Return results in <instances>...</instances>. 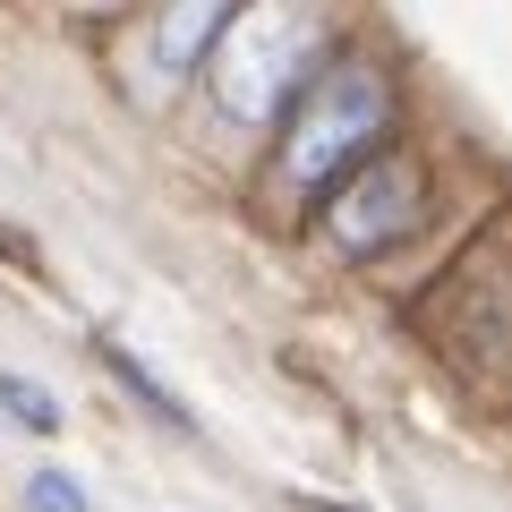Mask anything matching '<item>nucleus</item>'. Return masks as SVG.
<instances>
[{"label": "nucleus", "mask_w": 512, "mask_h": 512, "mask_svg": "<svg viewBox=\"0 0 512 512\" xmlns=\"http://www.w3.org/2000/svg\"><path fill=\"white\" fill-rule=\"evenodd\" d=\"M316 52H325V9L316 0H239L222 35L205 43L197 69L214 77L222 120L239 128H274L291 111V94L308 86Z\"/></svg>", "instance_id": "obj_1"}, {"label": "nucleus", "mask_w": 512, "mask_h": 512, "mask_svg": "<svg viewBox=\"0 0 512 512\" xmlns=\"http://www.w3.org/2000/svg\"><path fill=\"white\" fill-rule=\"evenodd\" d=\"M384 128H393V86H384V69L333 60V69L308 77V86L291 94V111H282V180H291L299 197H325L342 171H359L367 154L384 146Z\"/></svg>", "instance_id": "obj_2"}, {"label": "nucleus", "mask_w": 512, "mask_h": 512, "mask_svg": "<svg viewBox=\"0 0 512 512\" xmlns=\"http://www.w3.org/2000/svg\"><path fill=\"white\" fill-rule=\"evenodd\" d=\"M325 197H333L325 231H333L342 256H376V248H393V239H410L427 222V180H419L410 154H367V163L342 171Z\"/></svg>", "instance_id": "obj_3"}, {"label": "nucleus", "mask_w": 512, "mask_h": 512, "mask_svg": "<svg viewBox=\"0 0 512 512\" xmlns=\"http://www.w3.org/2000/svg\"><path fill=\"white\" fill-rule=\"evenodd\" d=\"M231 9H239V0H171L163 26H154V52H163V69H171V77H197L205 43L222 35V18H231Z\"/></svg>", "instance_id": "obj_4"}, {"label": "nucleus", "mask_w": 512, "mask_h": 512, "mask_svg": "<svg viewBox=\"0 0 512 512\" xmlns=\"http://www.w3.org/2000/svg\"><path fill=\"white\" fill-rule=\"evenodd\" d=\"M94 359H103V367H111V376H120L128 393H137V402H146L154 419H163V427H180V436H188V427H197V419H188V402H180V393L146 376V359H137V350H120V342H94Z\"/></svg>", "instance_id": "obj_5"}, {"label": "nucleus", "mask_w": 512, "mask_h": 512, "mask_svg": "<svg viewBox=\"0 0 512 512\" xmlns=\"http://www.w3.org/2000/svg\"><path fill=\"white\" fill-rule=\"evenodd\" d=\"M0 419H18L26 436H60V402L26 376H0Z\"/></svg>", "instance_id": "obj_6"}, {"label": "nucleus", "mask_w": 512, "mask_h": 512, "mask_svg": "<svg viewBox=\"0 0 512 512\" xmlns=\"http://www.w3.org/2000/svg\"><path fill=\"white\" fill-rule=\"evenodd\" d=\"M26 512H86V487L69 470H35L26 478Z\"/></svg>", "instance_id": "obj_7"}, {"label": "nucleus", "mask_w": 512, "mask_h": 512, "mask_svg": "<svg viewBox=\"0 0 512 512\" xmlns=\"http://www.w3.org/2000/svg\"><path fill=\"white\" fill-rule=\"evenodd\" d=\"M299 512H359V504H308V495H299Z\"/></svg>", "instance_id": "obj_8"}, {"label": "nucleus", "mask_w": 512, "mask_h": 512, "mask_svg": "<svg viewBox=\"0 0 512 512\" xmlns=\"http://www.w3.org/2000/svg\"><path fill=\"white\" fill-rule=\"evenodd\" d=\"M69 9H128V0H69Z\"/></svg>", "instance_id": "obj_9"}]
</instances>
